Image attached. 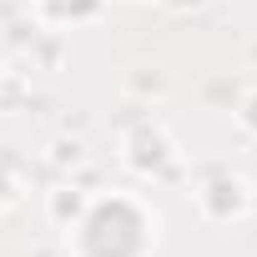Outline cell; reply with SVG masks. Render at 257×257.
I'll list each match as a JSON object with an SVG mask.
<instances>
[{
	"label": "cell",
	"instance_id": "2",
	"mask_svg": "<svg viewBox=\"0 0 257 257\" xmlns=\"http://www.w3.org/2000/svg\"><path fill=\"white\" fill-rule=\"evenodd\" d=\"M106 6V0H41V11L51 16V21H86V16H96Z\"/></svg>",
	"mask_w": 257,
	"mask_h": 257
},
{
	"label": "cell",
	"instance_id": "1",
	"mask_svg": "<svg viewBox=\"0 0 257 257\" xmlns=\"http://www.w3.org/2000/svg\"><path fill=\"white\" fill-rule=\"evenodd\" d=\"M147 242H152V217L132 197H101L76 227L81 257H142Z\"/></svg>",
	"mask_w": 257,
	"mask_h": 257
}]
</instances>
